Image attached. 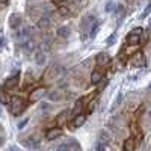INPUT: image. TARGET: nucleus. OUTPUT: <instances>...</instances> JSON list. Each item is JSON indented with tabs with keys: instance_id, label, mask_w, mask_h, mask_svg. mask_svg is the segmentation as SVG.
<instances>
[{
	"instance_id": "f257e3e1",
	"label": "nucleus",
	"mask_w": 151,
	"mask_h": 151,
	"mask_svg": "<svg viewBox=\"0 0 151 151\" xmlns=\"http://www.w3.org/2000/svg\"><path fill=\"white\" fill-rule=\"evenodd\" d=\"M9 109H11V112L14 113V115H20V113L23 112V109H24L23 98H20V97H12L11 101H9Z\"/></svg>"
},
{
	"instance_id": "f03ea898",
	"label": "nucleus",
	"mask_w": 151,
	"mask_h": 151,
	"mask_svg": "<svg viewBox=\"0 0 151 151\" xmlns=\"http://www.w3.org/2000/svg\"><path fill=\"white\" fill-rule=\"evenodd\" d=\"M109 134L104 132L100 134V139L97 142V151H109Z\"/></svg>"
},
{
	"instance_id": "7ed1b4c3",
	"label": "nucleus",
	"mask_w": 151,
	"mask_h": 151,
	"mask_svg": "<svg viewBox=\"0 0 151 151\" xmlns=\"http://www.w3.org/2000/svg\"><path fill=\"white\" fill-rule=\"evenodd\" d=\"M45 95V88H36V89H33L29 95V100L30 103H36L40 101V100H42V97Z\"/></svg>"
},
{
	"instance_id": "20e7f679",
	"label": "nucleus",
	"mask_w": 151,
	"mask_h": 151,
	"mask_svg": "<svg viewBox=\"0 0 151 151\" xmlns=\"http://www.w3.org/2000/svg\"><path fill=\"white\" fill-rule=\"evenodd\" d=\"M132 62H133L134 67H145V62H147V60H145V56H144L142 52H136V53L133 55Z\"/></svg>"
},
{
	"instance_id": "39448f33",
	"label": "nucleus",
	"mask_w": 151,
	"mask_h": 151,
	"mask_svg": "<svg viewBox=\"0 0 151 151\" xmlns=\"http://www.w3.org/2000/svg\"><path fill=\"white\" fill-rule=\"evenodd\" d=\"M62 134V130L59 129V127H53V129H50V130H47V133H45V137L48 141H53V139H56V137H59Z\"/></svg>"
},
{
	"instance_id": "423d86ee",
	"label": "nucleus",
	"mask_w": 151,
	"mask_h": 151,
	"mask_svg": "<svg viewBox=\"0 0 151 151\" xmlns=\"http://www.w3.org/2000/svg\"><path fill=\"white\" fill-rule=\"evenodd\" d=\"M85 121H86V115H83V113H80V115H77L74 119H73V122H71V129H77V127H82V125L85 124Z\"/></svg>"
},
{
	"instance_id": "0eeeda50",
	"label": "nucleus",
	"mask_w": 151,
	"mask_h": 151,
	"mask_svg": "<svg viewBox=\"0 0 151 151\" xmlns=\"http://www.w3.org/2000/svg\"><path fill=\"white\" fill-rule=\"evenodd\" d=\"M85 101H86V98H82V100H79V101L74 104L73 112H71V115H73L74 118L77 116V115H80V112H82V109H83V106H85Z\"/></svg>"
},
{
	"instance_id": "6e6552de",
	"label": "nucleus",
	"mask_w": 151,
	"mask_h": 151,
	"mask_svg": "<svg viewBox=\"0 0 151 151\" xmlns=\"http://www.w3.org/2000/svg\"><path fill=\"white\" fill-rule=\"evenodd\" d=\"M134 148H136L134 137H127L124 141V151H134Z\"/></svg>"
},
{
	"instance_id": "1a4fd4ad",
	"label": "nucleus",
	"mask_w": 151,
	"mask_h": 151,
	"mask_svg": "<svg viewBox=\"0 0 151 151\" xmlns=\"http://www.w3.org/2000/svg\"><path fill=\"white\" fill-rule=\"evenodd\" d=\"M97 64L100 65V67H106V65H109V56L106 55V53H100V55H97Z\"/></svg>"
},
{
	"instance_id": "9d476101",
	"label": "nucleus",
	"mask_w": 151,
	"mask_h": 151,
	"mask_svg": "<svg viewBox=\"0 0 151 151\" xmlns=\"http://www.w3.org/2000/svg\"><path fill=\"white\" fill-rule=\"evenodd\" d=\"M101 79H103V73L98 71V70H95V71L91 74V83H92V85L100 83V82H101Z\"/></svg>"
},
{
	"instance_id": "9b49d317",
	"label": "nucleus",
	"mask_w": 151,
	"mask_h": 151,
	"mask_svg": "<svg viewBox=\"0 0 151 151\" xmlns=\"http://www.w3.org/2000/svg\"><path fill=\"white\" fill-rule=\"evenodd\" d=\"M127 42H129L130 45H136V44H139V42H141V35L129 33V36H127Z\"/></svg>"
},
{
	"instance_id": "f8f14e48",
	"label": "nucleus",
	"mask_w": 151,
	"mask_h": 151,
	"mask_svg": "<svg viewBox=\"0 0 151 151\" xmlns=\"http://www.w3.org/2000/svg\"><path fill=\"white\" fill-rule=\"evenodd\" d=\"M48 98L52 100V101H59V100L64 98V91L58 89V91H55V92H50V94H48Z\"/></svg>"
},
{
	"instance_id": "ddd939ff",
	"label": "nucleus",
	"mask_w": 151,
	"mask_h": 151,
	"mask_svg": "<svg viewBox=\"0 0 151 151\" xmlns=\"http://www.w3.org/2000/svg\"><path fill=\"white\" fill-rule=\"evenodd\" d=\"M20 15H17V14H14V15H11V18H9V24H11V27H18L20 26Z\"/></svg>"
},
{
	"instance_id": "4468645a",
	"label": "nucleus",
	"mask_w": 151,
	"mask_h": 151,
	"mask_svg": "<svg viewBox=\"0 0 151 151\" xmlns=\"http://www.w3.org/2000/svg\"><path fill=\"white\" fill-rule=\"evenodd\" d=\"M67 118H68V112H67V110L60 112V113H59V116L56 118V124H58V125H62V124L67 121Z\"/></svg>"
},
{
	"instance_id": "2eb2a0df",
	"label": "nucleus",
	"mask_w": 151,
	"mask_h": 151,
	"mask_svg": "<svg viewBox=\"0 0 151 151\" xmlns=\"http://www.w3.org/2000/svg\"><path fill=\"white\" fill-rule=\"evenodd\" d=\"M70 148H71V144H67V142H64V144H59L53 151H70Z\"/></svg>"
},
{
	"instance_id": "dca6fc26",
	"label": "nucleus",
	"mask_w": 151,
	"mask_h": 151,
	"mask_svg": "<svg viewBox=\"0 0 151 151\" xmlns=\"http://www.w3.org/2000/svg\"><path fill=\"white\" fill-rule=\"evenodd\" d=\"M18 83V77H11L6 83H5V88H8V89H9V88H12V86H15Z\"/></svg>"
},
{
	"instance_id": "f3484780",
	"label": "nucleus",
	"mask_w": 151,
	"mask_h": 151,
	"mask_svg": "<svg viewBox=\"0 0 151 151\" xmlns=\"http://www.w3.org/2000/svg\"><path fill=\"white\" fill-rule=\"evenodd\" d=\"M24 145H26V147H29V148H35L36 145H38V142L33 139V137H32V139L30 141H24Z\"/></svg>"
},
{
	"instance_id": "a211bd4d",
	"label": "nucleus",
	"mask_w": 151,
	"mask_h": 151,
	"mask_svg": "<svg viewBox=\"0 0 151 151\" xmlns=\"http://www.w3.org/2000/svg\"><path fill=\"white\" fill-rule=\"evenodd\" d=\"M0 101H2V103H8V101H11V100L8 98V95H5V92H0Z\"/></svg>"
},
{
	"instance_id": "6ab92c4d",
	"label": "nucleus",
	"mask_w": 151,
	"mask_h": 151,
	"mask_svg": "<svg viewBox=\"0 0 151 151\" xmlns=\"http://www.w3.org/2000/svg\"><path fill=\"white\" fill-rule=\"evenodd\" d=\"M38 26H40V27H47V26H48V20H47V18L40 20V23H38Z\"/></svg>"
},
{
	"instance_id": "aec40b11",
	"label": "nucleus",
	"mask_w": 151,
	"mask_h": 151,
	"mask_svg": "<svg viewBox=\"0 0 151 151\" xmlns=\"http://www.w3.org/2000/svg\"><path fill=\"white\" fill-rule=\"evenodd\" d=\"M27 122H29L27 119H23V121H21V122L18 124V129H20V130H23L24 127H26V124H27Z\"/></svg>"
},
{
	"instance_id": "412c9836",
	"label": "nucleus",
	"mask_w": 151,
	"mask_h": 151,
	"mask_svg": "<svg viewBox=\"0 0 151 151\" xmlns=\"http://www.w3.org/2000/svg\"><path fill=\"white\" fill-rule=\"evenodd\" d=\"M3 142H5V139H3V136H0V145H3Z\"/></svg>"
},
{
	"instance_id": "4be33fe9",
	"label": "nucleus",
	"mask_w": 151,
	"mask_h": 151,
	"mask_svg": "<svg viewBox=\"0 0 151 151\" xmlns=\"http://www.w3.org/2000/svg\"><path fill=\"white\" fill-rule=\"evenodd\" d=\"M11 151H20L17 147H11Z\"/></svg>"
},
{
	"instance_id": "5701e85b",
	"label": "nucleus",
	"mask_w": 151,
	"mask_h": 151,
	"mask_svg": "<svg viewBox=\"0 0 151 151\" xmlns=\"http://www.w3.org/2000/svg\"><path fill=\"white\" fill-rule=\"evenodd\" d=\"M6 2V0H0V3H5Z\"/></svg>"
},
{
	"instance_id": "b1692460",
	"label": "nucleus",
	"mask_w": 151,
	"mask_h": 151,
	"mask_svg": "<svg viewBox=\"0 0 151 151\" xmlns=\"http://www.w3.org/2000/svg\"><path fill=\"white\" fill-rule=\"evenodd\" d=\"M150 118H151V112H150Z\"/></svg>"
}]
</instances>
